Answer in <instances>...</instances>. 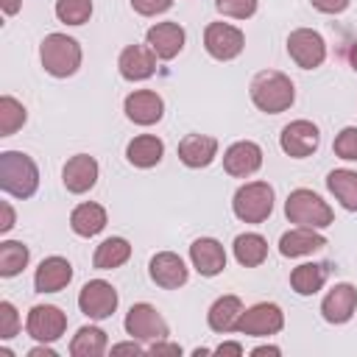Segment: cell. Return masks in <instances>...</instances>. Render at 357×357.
<instances>
[{
  "label": "cell",
  "mask_w": 357,
  "mask_h": 357,
  "mask_svg": "<svg viewBox=\"0 0 357 357\" xmlns=\"http://www.w3.org/2000/svg\"><path fill=\"white\" fill-rule=\"evenodd\" d=\"M28 245L17 243V240H6L0 243V276H17L25 265H28Z\"/></svg>",
  "instance_id": "1f68e13d"
},
{
  "label": "cell",
  "mask_w": 357,
  "mask_h": 357,
  "mask_svg": "<svg viewBox=\"0 0 357 357\" xmlns=\"http://www.w3.org/2000/svg\"><path fill=\"white\" fill-rule=\"evenodd\" d=\"M162 153H165V142L153 134H139L126 148V156L134 167H153L162 162Z\"/></svg>",
  "instance_id": "d4e9b609"
},
{
  "label": "cell",
  "mask_w": 357,
  "mask_h": 357,
  "mask_svg": "<svg viewBox=\"0 0 357 357\" xmlns=\"http://www.w3.org/2000/svg\"><path fill=\"white\" fill-rule=\"evenodd\" d=\"M190 259L201 276H218L226 268V251L215 237H198L190 245Z\"/></svg>",
  "instance_id": "d6986e66"
},
{
  "label": "cell",
  "mask_w": 357,
  "mask_h": 357,
  "mask_svg": "<svg viewBox=\"0 0 357 357\" xmlns=\"http://www.w3.org/2000/svg\"><path fill=\"white\" fill-rule=\"evenodd\" d=\"M240 315H243V301H240L237 296H220V298L209 307L206 324H209L212 332L226 335V332H231V329L237 326V318H240Z\"/></svg>",
  "instance_id": "cb8c5ba5"
},
{
  "label": "cell",
  "mask_w": 357,
  "mask_h": 357,
  "mask_svg": "<svg viewBox=\"0 0 357 357\" xmlns=\"http://www.w3.org/2000/svg\"><path fill=\"white\" fill-rule=\"evenodd\" d=\"M349 3H351V0H312V6H315L318 11H324V14H340Z\"/></svg>",
  "instance_id": "f35d334b"
},
{
  "label": "cell",
  "mask_w": 357,
  "mask_h": 357,
  "mask_svg": "<svg viewBox=\"0 0 357 357\" xmlns=\"http://www.w3.org/2000/svg\"><path fill=\"white\" fill-rule=\"evenodd\" d=\"M134 11L142 14V17H153V14H162L170 8V0H131Z\"/></svg>",
  "instance_id": "74e56055"
},
{
  "label": "cell",
  "mask_w": 357,
  "mask_h": 357,
  "mask_svg": "<svg viewBox=\"0 0 357 357\" xmlns=\"http://www.w3.org/2000/svg\"><path fill=\"white\" fill-rule=\"evenodd\" d=\"M284 215H287V220L290 223H296V226H307V229H326L332 220H335V215H332V206L321 198V195H315L312 190H293L290 195H287V201H284Z\"/></svg>",
  "instance_id": "277c9868"
},
{
  "label": "cell",
  "mask_w": 357,
  "mask_h": 357,
  "mask_svg": "<svg viewBox=\"0 0 357 357\" xmlns=\"http://www.w3.org/2000/svg\"><path fill=\"white\" fill-rule=\"evenodd\" d=\"M0 212H3L0 231L6 234V231H11V226H14V209H11V204H8V201H3V204H0Z\"/></svg>",
  "instance_id": "ab89813d"
},
{
  "label": "cell",
  "mask_w": 357,
  "mask_h": 357,
  "mask_svg": "<svg viewBox=\"0 0 357 357\" xmlns=\"http://www.w3.org/2000/svg\"><path fill=\"white\" fill-rule=\"evenodd\" d=\"M268 257V240L257 231H245L234 237V259L245 268H257L262 265Z\"/></svg>",
  "instance_id": "f1b7e54d"
},
{
  "label": "cell",
  "mask_w": 357,
  "mask_h": 357,
  "mask_svg": "<svg viewBox=\"0 0 357 357\" xmlns=\"http://www.w3.org/2000/svg\"><path fill=\"white\" fill-rule=\"evenodd\" d=\"M20 332V315L11 301H0V337L8 340Z\"/></svg>",
  "instance_id": "8d00e7d4"
},
{
  "label": "cell",
  "mask_w": 357,
  "mask_h": 357,
  "mask_svg": "<svg viewBox=\"0 0 357 357\" xmlns=\"http://www.w3.org/2000/svg\"><path fill=\"white\" fill-rule=\"evenodd\" d=\"M349 61H351V67H354V73H357V42H354L351 50H349Z\"/></svg>",
  "instance_id": "7dc6e473"
},
{
  "label": "cell",
  "mask_w": 357,
  "mask_h": 357,
  "mask_svg": "<svg viewBox=\"0 0 357 357\" xmlns=\"http://www.w3.org/2000/svg\"><path fill=\"white\" fill-rule=\"evenodd\" d=\"M243 45H245L243 31L234 28V25H229V22H209L206 31H204V47L218 61L237 59L243 53Z\"/></svg>",
  "instance_id": "9c48e42d"
},
{
  "label": "cell",
  "mask_w": 357,
  "mask_h": 357,
  "mask_svg": "<svg viewBox=\"0 0 357 357\" xmlns=\"http://www.w3.org/2000/svg\"><path fill=\"white\" fill-rule=\"evenodd\" d=\"M287 53L301 70H315L326 59V42L312 28H296L287 36Z\"/></svg>",
  "instance_id": "ba28073f"
},
{
  "label": "cell",
  "mask_w": 357,
  "mask_h": 357,
  "mask_svg": "<svg viewBox=\"0 0 357 357\" xmlns=\"http://www.w3.org/2000/svg\"><path fill=\"white\" fill-rule=\"evenodd\" d=\"M326 187L329 192L340 201L343 209L349 212H357V173L349 170V167H337L326 176Z\"/></svg>",
  "instance_id": "83f0119b"
},
{
  "label": "cell",
  "mask_w": 357,
  "mask_h": 357,
  "mask_svg": "<svg viewBox=\"0 0 357 357\" xmlns=\"http://www.w3.org/2000/svg\"><path fill=\"white\" fill-rule=\"evenodd\" d=\"M332 148H335V153H337L340 159H346V162H357V126L343 128V131L335 137Z\"/></svg>",
  "instance_id": "e575fe53"
},
{
  "label": "cell",
  "mask_w": 357,
  "mask_h": 357,
  "mask_svg": "<svg viewBox=\"0 0 357 357\" xmlns=\"http://www.w3.org/2000/svg\"><path fill=\"white\" fill-rule=\"evenodd\" d=\"M215 354H234V357H243V346L240 343H220L212 349Z\"/></svg>",
  "instance_id": "7bdbcfd3"
},
{
  "label": "cell",
  "mask_w": 357,
  "mask_h": 357,
  "mask_svg": "<svg viewBox=\"0 0 357 357\" xmlns=\"http://www.w3.org/2000/svg\"><path fill=\"white\" fill-rule=\"evenodd\" d=\"M3 11L11 17V14H17L20 11V0H3Z\"/></svg>",
  "instance_id": "bcb514c9"
},
{
  "label": "cell",
  "mask_w": 357,
  "mask_h": 357,
  "mask_svg": "<svg viewBox=\"0 0 357 357\" xmlns=\"http://www.w3.org/2000/svg\"><path fill=\"white\" fill-rule=\"evenodd\" d=\"M218 156V139L209 134H187L178 142V159L187 167H206Z\"/></svg>",
  "instance_id": "7402d4cb"
},
{
  "label": "cell",
  "mask_w": 357,
  "mask_h": 357,
  "mask_svg": "<svg viewBox=\"0 0 357 357\" xmlns=\"http://www.w3.org/2000/svg\"><path fill=\"white\" fill-rule=\"evenodd\" d=\"M61 181L75 195L92 190L95 181H98V162L89 153H75L73 159H67V165L61 170Z\"/></svg>",
  "instance_id": "ac0fdd59"
},
{
  "label": "cell",
  "mask_w": 357,
  "mask_h": 357,
  "mask_svg": "<svg viewBox=\"0 0 357 357\" xmlns=\"http://www.w3.org/2000/svg\"><path fill=\"white\" fill-rule=\"evenodd\" d=\"M262 165V148L251 139H240L234 145L226 148L223 153V167L229 176H237V178H245L251 173H257Z\"/></svg>",
  "instance_id": "4fadbf2b"
},
{
  "label": "cell",
  "mask_w": 357,
  "mask_h": 357,
  "mask_svg": "<svg viewBox=\"0 0 357 357\" xmlns=\"http://www.w3.org/2000/svg\"><path fill=\"white\" fill-rule=\"evenodd\" d=\"M70 226L81 237H95L98 231L106 229V209L100 204H92V201L78 204L73 209V215H70Z\"/></svg>",
  "instance_id": "484cf974"
},
{
  "label": "cell",
  "mask_w": 357,
  "mask_h": 357,
  "mask_svg": "<svg viewBox=\"0 0 357 357\" xmlns=\"http://www.w3.org/2000/svg\"><path fill=\"white\" fill-rule=\"evenodd\" d=\"M251 100L259 112L265 114H279L287 112L296 100V86L293 81L279 73V70H262L251 81Z\"/></svg>",
  "instance_id": "6da1fadb"
},
{
  "label": "cell",
  "mask_w": 357,
  "mask_h": 357,
  "mask_svg": "<svg viewBox=\"0 0 357 357\" xmlns=\"http://www.w3.org/2000/svg\"><path fill=\"white\" fill-rule=\"evenodd\" d=\"M148 39V47L162 59V61H170L181 53L184 47V28L178 22H156L148 28L145 33Z\"/></svg>",
  "instance_id": "5bb4252c"
},
{
  "label": "cell",
  "mask_w": 357,
  "mask_h": 357,
  "mask_svg": "<svg viewBox=\"0 0 357 357\" xmlns=\"http://www.w3.org/2000/svg\"><path fill=\"white\" fill-rule=\"evenodd\" d=\"M324 245H326V237L318 234L315 229H307V226H296V229L284 231L279 240L282 257H304V254H312Z\"/></svg>",
  "instance_id": "603a6c76"
},
{
  "label": "cell",
  "mask_w": 357,
  "mask_h": 357,
  "mask_svg": "<svg viewBox=\"0 0 357 357\" xmlns=\"http://www.w3.org/2000/svg\"><path fill=\"white\" fill-rule=\"evenodd\" d=\"M326 276H329V265H324V262H304V265L293 268V273H290V287H293L298 296H315V293L324 287Z\"/></svg>",
  "instance_id": "4316f807"
},
{
  "label": "cell",
  "mask_w": 357,
  "mask_h": 357,
  "mask_svg": "<svg viewBox=\"0 0 357 357\" xmlns=\"http://www.w3.org/2000/svg\"><path fill=\"white\" fill-rule=\"evenodd\" d=\"M234 215L243 223H262L273 212V187L268 181H248L234 192Z\"/></svg>",
  "instance_id": "5b68a950"
},
{
  "label": "cell",
  "mask_w": 357,
  "mask_h": 357,
  "mask_svg": "<svg viewBox=\"0 0 357 357\" xmlns=\"http://www.w3.org/2000/svg\"><path fill=\"white\" fill-rule=\"evenodd\" d=\"M109 349L106 332L98 326H81L70 343V354L73 357H100Z\"/></svg>",
  "instance_id": "f546056e"
},
{
  "label": "cell",
  "mask_w": 357,
  "mask_h": 357,
  "mask_svg": "<svg viewBox=\"0 0 357 357\" xmlns=\"http://www.w3.org/2000/svg\"><path fill=\"white\" fill-rule=\"evenodd\" d=\"M156 59L159 56L151 47H145V45H128V47H123V53L117 59V67H120V75L126 81H145V78L153 75Z\"/></svg>",
  "instance_id": "9a60e30c"
},
{
  "label": "cell",
  "mask_w": 357,
  "mask_h": 357,
  "mask_svg": "<svg viewBox=\"0 0 357 357\" xmlns=\"http://www.w3.org/2000/svg\"><path fill=\"white\" fill-rule=\"evenodd\" d=\"M151 279L165 287V290H173V287H181L187 282V265L178 254L173 251H159L153 259H151Z\"/></svg>",
  "instance_id": "44dd1931"
},
{
  "label": "cell",
  "mask_w": 357,
  "mask_h": 357,
  "mask_svg": "<svg viewBox=\"0 0 357 357\" xmlns=\"http://www.w3.org/2000/svg\"><path fill=\"white\" fill-rule=\"evenodd\" d=\"M148 354H181V346H176V343H165V340H156V343L148 349Z\"/></svg>",
  "instance_id": "b9f144b4"
},
{
  "label": "cell",
  "mask_w": 357,
  "mask_h": 357,
  "mask_svg": "<svg viewBox=\"0 0 357 357\" xmlns=\"http://www.w3.org/2000/svg\"><path fill=\"white\" fill-rule=\"evenodd\" d=\"M354 310H357V287L346 282L335 284L321 301V315L329 324H346L354 315Z\"/></svg>",
  "instance_id": "2e32d148"
},
{
  "label": "cell",
  "mask_w": 357,
  "mask_h": 357,
  "mask_svg": "<svg viewBox=\"0 0 357 357\" xmlns=\"http://www.w3.org/2000/svg\"><path fill=\"white\" fill-rule=\"evenodd\" d=\"M56 17L64 25H84L92 17V0H56Z\"/></svg>",
  "instance_id": "836d02e7"
},
{
  "label": "cell",
  "mask_w": 357,
  "mask_h": 357,
  "mask_svg": "<svg viewBox=\"0 0 357 357\" xmlns=\"http://www.w3.org/2000/svg\"><path fill=\"white\" fill-rule=\"evenodd\" d=\"M282 151L293 159H304L310 153H315L318 142H321V134H318V126L310 123V120H293L282 128Z\"/></svg>",
  "instance_id": "7c38bea8"
},
{
  "label": "cell",
  "mask_w": 357,
  "mask_h": 357,
  "mask_svg": "<svg viewBox=\"0 0 357 357\" xmlns=\"http://www.w3.org/2000/svg\"><path fill=\"white\" fill-rule=\"evenodd\" d=\"M25 329H28V335H31L33 340H39V343H53V340H59V337L64 335V329H67V315H64L59 307H53V304H36V307H31V312H28Z\"/></svg>",
  "instance_id": "30bf717a"
},
{
  "label": "cell",
  "mask_w": 357,
  "mask_h": 357,
  "mask_svg": "<svg viewBox=\"0 0 357 357\" xmlns=\"http://www.w3.org/2000/svg\"><path fill=\"white\" fill-rule=\"evenodd\" d=\"M0 187L14 198H31L39 187V170L28 153L3 151L0 153Z\"/></svg>",
  "instance_id": "7a4b0ae2"
},
{
  "label": "cell",
  "mask_w": 357,
  "mask_h": 357,
  "mask_svg": "<svg viewBox=\"0 0 357 357\" xmlns=\"http://www.w3.org/2000/svg\"><path fill=\"white\" fill-rule=\"evenodd\" d=\"M251 354H254V357H265V354L276 357V354H279V346H257V349H254Z\"/></svg>",
  "instance_id": "ee69618b"
},
{
  "label": "cell",
  "mask_w": 357,
  "mask_h": 357,
  "mask_svg": "<svg viewBox=\"0 0 357 357\" xmlns=\"http://www.w3.org/2000/svg\"><path fill=\"white\" fill-rule=\"evenodd\" d=\"M112 354H142V346L131 337L128 343H114L112 346Z\"/></svg>",
  "instance_id": "60d3db41"
},
{
  "label": "cell",
  "mask_w": 357,
  "mask_h": 357,
  "mask_svg": "<svg viewBox=\"0 0 357 357\" xmlns=\"http://www.w3.org/2000/svg\"><path fill=\"white\" fill-rule=\"evenodd\" d=\"M73 279V265L64 257H47L39 262L36 273H33V287L39 293H59L61 287H67Z\"/></svg>",
  "instance_id": "ffe728a7"
},
{
  "label": "cell",
  "mask_w": 357,
  "mask_h": 357,
  "mask_svg": "<svg viewBox=\"0 0 357 357\" xmlns=\"http://www.w3.org/2000/svg\"><path fill=\"white\" fill-rule=\"evenodd\" d=\"M215 8L231 20H248L257 11V0H215Z\"/></svg>",
  "instance_id": "d590c367"
},
{
  "label": "cell",
  "mask_w": 357,
  "mask_h": 357,
  "mask_svg": "<svg viewBox=\"0 0 357 357\" xmlns=\"http://www.w3.org/2000/svg\"><path fill=\"white\" fill-rule=\"evenodd\" d=\"M25 106L11 98V95H3L0 98V137H11L17 128H22L25 123Z\"/></svg>",
  "instance_id": "d6a6232c"
},
{
  "label": "cell",
  "mask_w": 357,
  "mask_h": 357,
  "mask_svg": "<svg viewBox=\"0 0 357 357\" xmlns=\"http://www.w3.org/2000/svg\"><path fill=\"white\" fill-rule=\"evenodd\" d=\"M39 59L50 75L67 78L81 67V45L67 33H47L39 45Z\"/></svg>",
  "instance_id": "3957f363"
},
{
  "label": "cell",
  "mask_w": 357,
  "mask_h": 357,
  "mask_svg": "<svg viewBox=\"0 0 357 357\" xmlns=\"http://www.w3.org/2000/svg\"><path fill=\"white\" fill-rule=\"evenodd\" d=\"M126 332L134 337V340H148V343H156V340H165L170 335L167 329V321L159 315L156 307L139 301L128 310L126 315Z\"/></svg>",
  "instance_id": "52a82bcc"
},
{
  "label": "cell",
  "mask_w": 357,
  "mask_h": 357,
  "mask_svg": "<svg viewBox=\"0 0 357 357\" xmlns=\"http://www.w3.org/2000/svg\"><path fill=\"white\" fill-rule=\"evenodd\" d=\"M128 257H131L128 240H123V237H109V240H103V243L98 245V251H95V257H92V265H95L98 271H112V268H120Z\"/></svg>",
  "instance_id": "4dcf8cb0"
},
{
  "label": "cell",
  "mask_w": 357,
  "mask_h": 357,
  "mask_svg": "<svg viewBox=\"0 0 357 357\" xmlns=\"http://www.w3.org/2000/svg\"><path fill=\"white\" fill-rule=\"evenodd\" d=\"M28 357H56V351H53V349H47V346H36V349H31V351H28Z\"/></svg>",
  "instance_id": "f6af8a7d"
},
{
  "label": "cell",
  "mask_w": 357,
  "mask_h": 357,
  "mask_svg": "<svg viewBox=\"0 0 357 357\" xmlns=\"http://www.w3.org/2000/svg\"><path fill=\"white\" fill-rule=\"evenodd\" d=\"M78 307L86 318H95V321H103L109 318L114 310H117V290L103 282V279H92L81 287L78 293Z\"/></svg>",
  "instance_id": "8fae6325"
},
{
  "label": "cell",
  "mask_w": 357,
  "mask_h": 357,
  "mask_svg": "<svg viewBox=\"0 0 357 357\" xmlns=\"http://www.w3.org/2000/svg\"><path fill=\"white\" fill-rule=\"evenodd\" d=\"M284 326V315L276 304H268V301H259L248 310H243V315L237 318V332L240 335H251V337H268V335H276L282 332Z\"/></svg>",
  "instance_id": "8992f818"
},
{
  "label": "cell",
  "mask_w": 357,
  "mask_h": 357,
  "mask_svg": "<svg viewBox=\"0 0 357 357\" xmlns=\"http://www.w3.org/2000/svg\"><path fill=\"white\" fill-rule=\"evenodd\" d=\"M165 114V100L151 89H137L126 98V117L137 126H153Z\"/></svg>",
  "instance_id": "e0dca14e"
}]
</instances>
